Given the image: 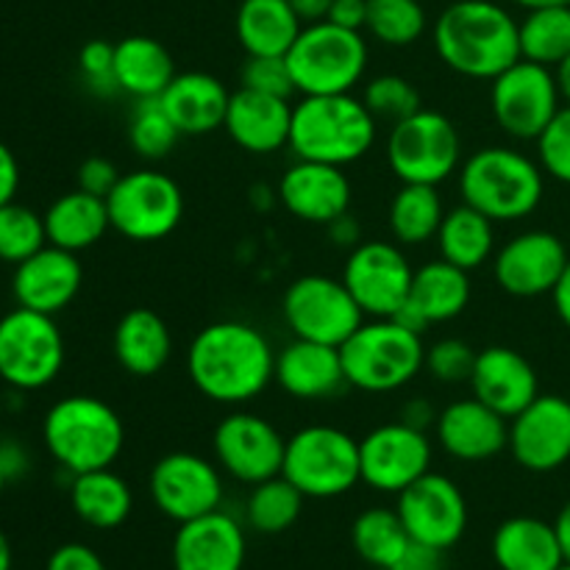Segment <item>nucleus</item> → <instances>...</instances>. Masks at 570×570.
Segmentation results:
<instances>
[{
    "label": "nucleus",
    "instance_id": "1",
    "mask_svg": "<svg viewBox=\"0 0 570 570\" xmlns=\"http://www.w3.org/2000/svg\"><path fill=\"white\" fill-rule=\"evenodd\" d=\"M187 376L193 387L215 404H248L273 384L276 351L250 323H209L189 343Z\"/></svg>",
    "mask_w": 570,
    "mask_h": 570
},
{
    "label": "nucleus",
    "instance_id": "2",
    "mask_svg": "<svg viewBox=\"0 0 570 570\" xmlns=\"http://www.w3.org/2000/svg\"><path fill=\"white\" fill-rule=\"evenodd\" d=\"M432 42L449 70L493 81L521 59L518 22L493 0H456L434 20Z\"/></svg>",
    "mask_w": 570,
    "mask_h": 570
},
{
    "label": "nucleus",
    "instance_id": "3",
    "mask_svg": "<svg viewBox=\"0 0 570 570\" xmlns=\"http://www.w3.org/2000/svg\"><path fill=\"white\" fill-rule=\"evenodd\" d=\"M376 122L362 98L351 92L301 95L293 106L289 150L306 161L348 167L373 150Z\"/></svg>",
    "mask_w": 570,
    "mask_h": 570
},
{
    "label": "nucleus",
    "instance_id": "4",
    "mask_svg": "<svg viewBox=\"0 0 570 570\" xmlns=\"http://www.w3.org/2000/svg\"><path fill=\"white\" fill-rule=\"evenodd\" d=\"M543 193L540 161L504 145L473 150L460 167L462 204L479 209L493 223L523 220L538 212Z\"/></svg>",
    "mask_w": 570,
    "mask_h": 570
},
{
    "label": "nucleus",
    "instance_id": "5",
    "mask_svg": "<svg viewBox=\"0 0 570 570\" xmlns=\"http://www.w3.org/2000/svg\"><path fill=\"white\" fill-rule=\"evenodd\" d=\"M48 454L72 476L111 468L126 443L120 415L95 395H67L56 401L42 421Z\"/></svg>",
    "mask_w": 570,
    "mask_h": 570
},
{
    "label": "nucleus",
    "instance_id": "6",
    "mask_svg": "<svg viewBox=\"0 0 570 570\" xmlns=\"http://www.w3.org/2000/svg\"><path fill=\"white\" fill-rule=\"evenodd\" d=\"M340 356L348 387L362 393H395L423 371L426 345L423 334L395 317H373L340 345Z\"/></svg>",
    "mask_w": 570,
    "mask_h": 570
},
{
    "label": "nucleus",
    "instance_id": "7",
    "mask_svg": "<svg viewBox=\"0 0 570 570\" xmlns=\"http://www.w3.org/2000/svg\"><path fill=\"white\" fill-rule=\"evenodd\" d=\"M301 95H343L362 81L367 70V42L362 31H348L321 20L304 26L284 56Z\"/></svg>",
    "mask_w": 570,
    "mask_h": 570
},
{
    "label": "nucleus",
    "instance_id": "8",
    "mask_svg": "<svg viewBox=\"0 0 570 570\" xmlns=\"http://www.w3.org/2000/svg\"><path fill=\"white\" fill-rule=\"evenodd\" d=\"M387 167L401 184L440 187L462 167V137L451 117L423 106L406 120L390 126Z\"/></svg>",
    "mask_w": 570,
    "mask_h": 570
},
{
    "label": "nucleus",
    "instance_id": "9",
    "mask_svg": "<svg viewBox=\"0 0 570 570\" xmlns=\"http://www.w3.org/2000/svg\"><path fill=\"white\" fill-rule=\"evenodd\" d=\"M282 476L306 499H337L362 482L360 440L337 426H306L287 440Z\"/></svg>",
    "mask_w": 570,
    "mask_h": 570
},
{
    "label": "nucleus",
    "instance_id": "10",
    "mask_svg": "<svg viewBox=\"0 0 570 570\" xmlns=\"http://www.w3.org/2000/svg\"><path fill=\"white\" fill-rule=\"evenodd\" d=\"M65 367V337L53 315L17 306L0 317V379L20 393L48 387Z\"/></svg>",
    "mask_w": 570,
    "mask_h": 570
},
{
    "label": "nucleus",
    "instance_id": "11",
    "mask_svg": "<svg viewBox=\"0 0 570 570\" xmlns=\"http://www.w3.org/2000/svg\"><path fill=\"white\" fill-rule=\"evenodd\" d=\"M109 220L131 243H159L170 237L184 217V193L167 173L134 170L120 176L109 198Z\"/></svg>",
    "mask_w": 570,
    "mask_h": 570
},
{
    "label": "nucleus",
    "instance_id": "12",
    "mask_svg": "<svg viewBox=\"0 0 570 570\" xmlns=\"http://www.w3.org/2000/svg\"><path fill=\"white\" fill-rule=\"evenodd\" d=\"M282 315L293 337L340 345L365 323V312L348 293L343 278L309 273L295 278L282 298Z\"/></svg>",
    "mask_w": 570,
    "mask_h": 570
},
{
    "label": "nucleus",
    "instance_id": "13",
    "mask_svg": "<svg viewBox=\"0 0 570 570\" xmlns=\"http://www.w3.org/2000/svg\"><path fill=\"white\" fill-rule=\"evenodd\" d=\"M560 100L554 70L529 59H518L510 70L495 76L490 87V111L495 126L521 142L538 139L549 128L562 109Z\"/></svg>",
    "mask_w": 570,
    "mask_h": 570
},
{
    "label": "nucleus",
    "instance_id": "14",
    "mask_svg": "<svg viewBox=\"0 0 570 570\" xmlns=\"http://www.w3.org/2000/svg\"><path fill=\"white\" fill-rule=\"evenodd\" d=\"M415 267L399 243L367 239L351 248L343 267V284L365 317H395L406 304Z\"/></svg>",
    "mask_w": 570,
    "mask_h": 570
},
{
    "label": "nucleus",
    "instance_id": "15",
    "mask_svg": "<svg viewBox=\"0 0 570 570\" xmlns=\"http://www.w3.org/2000/svg\"><path fill=\"white\" fill-rule=\"evenodd\" d=\"M148 490L161 515L176 523L195 521V518L220 510V465L193 451H173L154 465Z\"/></svg>",
    "mask_w": 570,
    "mask_h": 570
},
{
    "label": "nucleus",
    "instance_id": "16",
    "mask_svg": "<svg viewBox=\"0 0 570 570\" xmlns=\"http://www.w3.org/2000/svg\"><path fill=\"white\" fill-rule=\"evenodd\" d=\"M432 456L426 432L404 421L384 423L360 440V476L376 493L399 495L432 471Z\"/></svg>",
    "mask_w": 570,
    "mask_h": 570
},
{
    "label": "nucleus",
    "instance_id": "17",
    "mask_svg": "<svg viewBox=\"0 0 570 570\" xmlns=\"http://www.w3.org/2000/svg\"><path fill=\"white\" fill-rule=\"evenodd\" d=\"M212 451L220 471L243 484H259L282 476L287 440L265 417L254 412H232L217 423L212 434Z\"/></svg>",
    "mask_w": 570,
    "mask_h": 570
},
{
    "label": "nucleus",
    "instance_id": "18",
    "mask_svg": "<svg viewBox=\"0 0 570 570\" xmlns=\"http://www.w3.org/2000/svg\"><path fill=\"white\" fill-rule=\"evenodd\" d=\"M395 512L404 521L412 540L432 549L449 551L468 529V501L460 484L443 473H432L412 482L399 493Z\"/></svg>",
    "mask_w": 570,
    "mask_h": 570
},
{
    "label": "nucleus",
    "instance_id": "19",
    "mask_svg": "<svg viewBox=\"0 0 570 570\" xmlns=\"http://www.w3.org/2000/svg\"><path fill=\"white\" fill-rule=\"evenodd\" d=\"M568 262V245L557 234L534 228L501 245L493 259V276L507 295L538 298L554 293Z\"/></svg>",
    "mask_w": 570,
    "mask_h": 570
},
{
    "label": "nucleus",
    "instance_id": "20",
    "mask_svg": "<svg viewBox=\"0 0 570 570\" xmlns=\"http://www.w3.org/2000/svg\"><path fill=\"white\" fill-rule=\"evenodd\" d=\"M510 454L532 473H551L570 460V401L540 393L510 421Z\"/></svg>",
    "mask_w": 570,
    "mask_h": 570
},
{
    "label": "nucleus",
    "instance_id": "21",
    "mask_svg": "<svg viewBox=\"0 0 570 570\" xmlns=\"http://www.w3.org/2000/svg\"><path fill=\"white\" fill-rule=\"evenodd\" d=\"M351 195L354 187L343 167L326 161L298 159L278 181V200L284 209L312 226H328L351 212Z\"/></svg>",
    "mask_w": 570,
    "mask_h": 570
},
{
    "label": "nucleus",
    "instance_id": "22",
    "mask_svg": "<svg viewBox=\"0 0 570 570\" xmlns=\"http://www.w3.org/2000/svg\"><path fill=\"white\" fill-rule=\"evenodd\" d=\"M81 282L83 271L78 256L48 243L26 262L14 265L11 293H14L17 306L56 317L76 301Z\"/></svg>",
    "mask_w": 570,
    "mask_h": 570
},
{
    "label": "nucleus",
    "instance_id": "23",
    "mask_svg": "<svg viewBox=\"0 0 570 570\" xmlns=\"http://www.w3.org/2000/svg\"><path fill=\"white\" fill-rule=\"evenodd\" d=\"M473 399L488 404L507 421L527 410L540 395L538 371L532 362L515 348L507 345H490V348L476 351V365H473L471 379Z\"/></svg>",
    "mask_w": 570,
    "mask_h": 570
},
{
    "label": "nucleus",
    "instance_id": "24",
    "mask_svg": "<svg viewBox=\"0 0 570 570\" xmlns=\"http://www.w3.org/2000/svg\"><path fill=\"white\" fill-rule=\"evenodd\" d=\"M471 304V273L445 259L426 262L412 276V289L395 321L423 334L429 326L460 317Z\"/></svg>",
    "mask_w": 570,
    "mask_h": 570
},
{
    "label": "nucleus",
    "instance_id": "25",
    "mask_svg": "<svg viewBox=\"0 0 570 570\" xmlns=\"http://www.w3.org/2000/svg\"><path fill=\"white\" fill-rule=\"evenodd\" d=\"M434 432L445 454L460 462H488L510 445V421L479 399H462L445 406Z\"/></svg>",
    "mask_w": 570,
    "mask_h": 570
},
{
    "label": "nucleus",
    "instance_id": "26",
    "mask_svg": "<svg viewBox=\"0 0 570 570\" xmlns=\"http://www.w3.org/2000/svg\"><path fill=\"white\" fill-rule=\"evenodd\" d=\"M245 534L228 512L215 510L195 521L178 523L173 540L176 570H243Z\"/></svg>",
    "mask_w": 570,
    "mask_h": 570
},
{
    "label": "nucleus",
    "instance_id": "27",
    "mask_svg": "<svg viewBox=\"0 0 570 570\" xmlns=\"http://www.w3.org/2000/svg\"><path fill=\"white\" fill-rule=\"evenodd\" d=\"M273 382L298 401H326L348 387L340 348L298 337L276 354Z\"/></svg>",
    "mask_w": 570,
    "mask_h": 570
},
{
    "label": "nucleus",
    "instance_id": "28",
    "mask_svg": "<svg viewBox=\"0 0 570 570\" xmlns=\"http://www.w3.org/2000/svg\"><path fill=\"white\" fill-rule=\"evenodd\" d=\"M223 128L234 145L256 156L276 154L289 145V128H293V106L284 98L243 89L232 92L228 100L226 122Z\"/></svg>",
    "mask_w": 570,
    "mask_h": 570
},
{
    "label": "nucleus",
    "instance_id": "29",
    "mask_svg": "<svg viewBox=\"0 0 570 570\" xmlns=\"http://www.w3.org/2000/svg\"><path fill=\"white\" fill-rule=\"evenodd\" d=\"M159 100L181 137H204L223 128L232 92L212 72L193 70L178 72Z\"/></svg>",
    "mask_w": 570,
    "mask_h": 570
},
{
    "label": "nucleus",
    "instance_id": "30",
    "mask_svg": "<svg viewBox=\"0 0 570 570\" xmlns=\"http://www.w3.org/2000/svg\"><path fill=\"white\" fill-rule=\"evenodd\" d=\"M117 365L137 379H150L165 371L173 356V334L165 317L154 309H128L117 321L115 337H111Z\"/></svg>",
    "mask_w": 570,
    "mask_h": 570
},
{
    "label": "nucleus",
    "instance_id": "31",
    "mask_svg": "<svg viewBox=\"0 0 570 570\" xmlns=\"http://www.w3.org/2000/svg\"><path fill=\"white\" fill-rule=\"evenodd\" d=\"M493 560L501 570H557L566 554L554 523L518 515L495 529Z\"/></svg>",
    "mask_w": 570,
    "mask_h": 570
},
{
    "label": "nucleus",
    "instance_id": "32",
    "mask_svg": "<svg viewBox=\"0 0 570 570\" xmlns=\"http://www.w3.org/2000/svg\"><path fill=\"white\" fill-rule=\"evenodd\" d=\"M176 76V61L159 39L126 37L115 45V81L122 95L134 100L161 98Z\"/></svg>",
    "mask_w": 570,
    "mask_h": 570
},
{
    "label": "nucleus",
    "instance_id": "33",
    "mask_svg": "<svg viewBox=\"0 0 570 570\" xmlns=\"http://www.w3.org/2000/svg\"><path fill=\"white\" fill-rule=\"evenodd\" d=\"M42 217L48 243L56 248L72 250V254L98 245L111 228L106 198L89 195L83 189H72V193L56 198Z\"/></svg>",
    "mask_w": 570,
    "mask_h": 570
},
{
    "label": "nucleus",
    "instance_id": "34",
    "mask_svg": "<svg viewBox=\"0 0 570 570\" xmlns=\"http://www.w3.org/2000/svg\"><path fill=\"white\" fill-rule=\"evenodd\" d=\"M234 28L248 56H287L304 22L289 0H243Z\"/></svg>",
    "mask_w": 570,
    "mask_h": 570
},
{
    "label": "nucleus",
    "instance_id": "35",
    "mask_svg": "<svg viewBox=\"0 0 570 570\" xmlns=\"http://www.w3.org/2000/svg\"><path fill=\"white\" fill-rule=\"evenodd\" d=\"M70 504L78 521L100 529V532H109L128 521L134 510V495L120 473H115L111 468H100V471L72 476Z\"/></svg>",
    "mask_w": 570,
    "mask_h": 570
},
{
    "label": "nucleus",
    "instance_id": "36",
    "mask_svg": "<svg viewBox=\"0 0 570 570\" xmlns=\"http://www.w3.org/2000/svg\"><path fill=\"white\" fill-rule=\"evenodd\" d=\"M434 239H438L440 259L471 273L493 256L495 223L473 206L460 204L445 212L443 226Z\"/></svg>",
    "mask_w": 570,
    "mask_h": 570
},
{
    "label": "nucleus",
    "instance_id": "37",
    "mask_svg": "<svg viewBox=\"0 0 570 570\" xmlns=\"http://www.w3.org/2000/svg\"><path fill=\"white\" fill-rule=\"evenodd\" d=\"M443 195L432 184H401L387 209L390 234L399 245H423L443 226Z\"/></svg>",
    "mask_w": 570,
    "mask_h": 570
},
{
    "label": "nucleus",
    "instance_id": "38",
    "mask_svg": "<svg viewBox=\"0 0 570 570\" xmlns=\"http://www.w3.org/2000/svg\"><path fill=\"white\" fill-rule=\"evenodd\" d=\"M351 543L367 566L390 570L412 543V538L399 512L387 507H371L351 527Z\"/></svg>",
    "mask_w": 570,
    "mask_h": 570
},
{
    "label": "nucleus",
    "instance_id": "39",
    "mask_svg": "<svg viewBox=\"0 0 570 570\" xmlns=\"http://www.w3.org/2000/svg\"><path fill=\"white\" fill-rule=\"evenodd\" d=\"M521 59L543 67H557L570 56V6L529 9L518 22Z\"/></svg>",
    "mask_w": 570,
    "mask_h": 570
},
{
    "label": "nucleus",
    "instance_id": "40",
    "mask_svg": "<svg viewBox=\"0 0 570 570\" xmlns=\"http://www.w3.org/2000/svg\"><path fill=\"white\" fill-rule=\"evenodd\" d=\"M306 495L287 482L284 476H273L267 482L254 484L245 504L248 527L259 534H282L301 518Z\"/></svg>",
    "mask_w": 570,
    "mask_h": 570
},
{
    "label": "nucleus",
    "instance_id": "41",
    "mask_svg": "<svg viewBox=\"0 0 570 570\" xmlns=\"http://www.w3.org/2000/svg\"><path fill=\"white\" fill-rule=\"evenodd\" d=\"M426 22L421 0H367V33L390 48L415 45L426 31Z\"/></svg>",
    "mask_w": 570,
    "mask_h": 570
},
{
    "label": "nucleus",
    "instance_id": "42",
    "mask_svg": "<svg viewBox=\"0 0 570 570\" xmlns=\"http://www.w3.org/2000/svg\"><path fill=\"white\" fill-rule=\"evenodd\" d=\"M178 139H181V131L170 120L159 98L137 100L131 120H128V142L142 159H165L176 148Z\"/></svg>",
    "mask_w": 570,
    "mask_h": 570
},
{
    "label": "nucleus",
    "instance_id": "43",
    "mask_svg": "<svg viewBox=\"0 0 570 570\" xmlns=\"http://www.w3.org/2000/svg\"><path fill=\"white\" fill-rule=\"evenodd\" d=\"M45 245H48V232L42 215L17 200L0 206V262L20 265Z\"/></svg>",
    "mask_w": 570,
    "mask_h": 570
},
{
    "label": "nucleus",
    "instance_id": "44",
    "mask_svg": "<svg viewBox=\"0 0 570 570\" xmlns=\"http://www.w3.org/2000/svg\"><path fill=\"white\" fill-rule=\"evenodd\" d=\"M362 104L371 109L376 120L390 122V126L423 109V98L415 83L404 76H395V72L371 78L365 92H362Z\"/></svg>",
    "mask_w": 570,
    "mask_h": 570
},
{
    "label": "nucleus",
    "instance_id": "45",
    "mask_svg": "<svg viewBox=\"0 0 570 570\" xmlns=\"http://www.w3.org/2000/svg\"><path fill=\"white\" fill-rule=\"evenodd\" d=\"M476 365V351L465 343V340L445 337L438 340L434 345L426 348V371L432 373V379L443 384H460L468 382Z\"/></svg>",
    "mask_w": 570,
    "mask_h": 570
},
{
    "label": "nucleus",
    "instance_id": "46",
    "mask_svg": "<svg viewBox=\"0 0 570 570\" xmlns=\"http://www.w3.org/2000/svg\"><path fill=\"white\" fill-rule=\"evenodd\" d=\"M538 159L543 173L570 187V106H562L538 139Z\"/></svg>",
    "mask_w": 570,
    "mask_h": 570
},
{
    "label": "nucleus",
    "instance_id": "47",
    "mask_svg": "<svg viewBox=\"0 0 570 570\" xmlns=\"http://www.w3.org/2000/svg\"><path fill=\"white\" fill-rule=\"evenodd\" d=\"M239 81H243V89L273 95V98L289 100L295 92L293 76H289L284 56H248V61L239 70Z\"/></svg>",
    "mask_w": 570,
    "mask_h": 570
},
{
    "label": "nucleus",
    "instance_id": "48",
    "mask_svg": "<svg viewBox=\"0 0 570 570\" xmlns=\"http://www.w3.org/2000/svg\"><path fill=\"white\" fill-rule=\"evenodd\" d=\"M78 70H81V78L92 92H120L115 81V45H109L106 39H92L78 50Z\"/></svg>",
    "mask_w": 570,
    "mask_h": 570
},
{
    "label": "nucleus",
    "instance_id": "49",
    "mask_svg": "<svg viewBox=\"0 0 570 570\" xmlns=\"http://www.w3.org/2000/svg\"><path fill=\"white\" fill-rule=\"evenodd\" d=\"M78 189L89 195H98V198H109L111 189L120 181V173H117L115 161L106 159V156H89L78 165Z\"/></svg>",
    "mask_w": 570,
    "mask_h": 570
},
{
    "label": "nucleus",
    "instance_id": "50",
    "mask_svg": "<svg viewBox=\"0 0 570 570\" xmlns=\"http://www.w3.org/2000/svg\"><path fill=\"white\" fill-rule=\"evenodd\" d=\"M45 570H106L104 560L95 549L83 543H65L50 554Z\"/></svg>",
    "mask_w": 570,
    "mask_h": 570
},
{
    "label": "nucleus",
    "instance_id": "51",
    "mask_svg": "<svg viewBox=\"0 0 570 570\" xmlns=\"http://www.w3.org/2000/svg\"><path fill=\"white\" fill-rule=\"evenodd\" d=\"M443 554L445 551L412 540L404 554L399 557V562L390 570H443Z\"/></svg>",
    "mask_w": 570,
    "mask_h": 570
},
{
    "label": "nucleus",
    "instance_id": "52",
    "mask_svg": "<svg viewBox=\"0 0 570 570\" xmlns=\"http://www.w3.org/2000/svg\"><path fill=\"white\" fill-rule=\"evenodd\" d=\"M326 20L348 31H362L367 22V0H334Z\"/></svg>",
    "mask_w": 570,
    "mask_h": 570
},
{
    "label": "nucleus",
    "instance_id": "53",
    "mask_svg": "<svg viewBox=\"0 0 570 570\" xmlns=\"http://www.w3.org/2000/svg\"><path fill=\"white\" fill-rule=\"evenodd\" d=\"M17 187H20V165H17V156L11 154L9 145L0 142V206L14 200Z\"/></svg>",
    "mask_w": 570,
    "mask_h": 570
},
{
    "label": "nucleus",
    "instance_id": "54",
    "mask_svg": "<svg viewBox=\"0 0 570 570\" xmlns=\"http://www.w3.org/2000/svg\"><path fill=\"white\" fill-rule=\"evenodd\" d=\"M326 228H328V237H332L334 245H340V248H356V245L362 243V228L351 212L340 215L337 220L328 223Z\"/></svg>",
    "mask_w": 570,
    "mask_h": 570
},
{
    "label": "nucleus",
    "instance_id": "55",
    "mask_svg": "<svg viewBox=\"0 0 570 570\" xmlns=\"http://www.w3.org/2000/svg\"><path fill=\"white\" fill-rule=\"evenodd\" d=\"M438 415L440 412H434V406L429 404V401L415 399L404 406V412H401V421H404L406 426L426 432L429 426H434V423H438Z\"/></svg>",
    "mask_w": 570,
    "mask_h": 570
},
{
    "label": "nucleus",
    "instance_id": "56",
    "mask_svg": "<svg viewBox=\"0 0 570 570\" xmlns=\"http://www.w3.org/2000/svg\"><path fill=\"white\" fill-rule=\"evenodd\" d=\"M332 3H334V0H289V6H293L295 14L301 17V22H304V26H309V22L326 20Z\"/></svg>",
    "mask_w": 570,
    "mask_h": 570
},
{
    "label": "nucleus",
    "instance_id": "57",
    "mask_svg": "<svg viewBox=\"0 0 570 570\" xmlns=\"http://www.w3.org/2000/svg\"><path fill=\"white\" fill-rule=\"evenodd\" d=\"M551 298H554V309H557V315H560V321L570 328V262H568L566 273H562V278L557 282Z\"/></svg>",
    "mask_w": 570,
    "mask_h": 570
},
{
    "label": "nucleus",
    "instance_id": "58",
    "mask_svg": "<svg viewBox=\"0 0 570 570\" xmlns=\"http://www.w3.org/2000/svg\"><path fill=\"white\" fill-rule=\"evenodd\" d=\"M0 468H3L6 476H9L11 482L17 473L26 471V456H22V451L17 449V445H3V449H0Z\"/></svg>",
    "mask_w": 570,
    "mask_h": 570
},
{
    "label": "nucleus",
    "instance_id": "59",
    "mask_svg": "<svg viewBox=\"0 0 570 570\" xmlns=\"http://www.w3.org/2000/svg\"><path fill=\"white\" fill-rule=\"evenodd\" d=\"M554 529H557V538H560V546H562V554H566V562H570V501H568L566 507H562L560 515H557Z\"/></svg>",
    "mask_w": 570,
    "mask_h": 570
},
{
    "label": "nucleus",
    "instance_id": "60",
    "mask_svg": "<svg viewBox=\"0 0 570 570\" xmlns=\"http://www.w3.org/2000/svg\"><path fill=\"white\" fill-rule=\"evenodd\" d=\"M554 76H557V87H560L562 100L570 106V56L554 67Z\"/></svg>",
    "mask_w": 570,
    "mask_h": 570
},
{
    "label": "nucleus",
    "instance_id": "61",
    "mask_svg": "<svg viewBox=\"0 0 570 570\" xmlns=\"http://www.w3.org/2000/svg\"><path fill=\"white\" fill-rule=\"evenodd\" d=\"M512 3L523 6V9H543V6H570V0H512Z\"/></svg>",
    "mask_w": 570,
    "mask_h": 570
},
{
    "label": "nucleus",
    "instance_id": "62",
    "mask_svg": "<svg viewBox=\"0 0 570 570\" xmlns=\"http://www.w3.org/2000/svg\"><path fill=\"white\" fill-rule=\"evenodd\" d=\"M0 570H11V546L3 532H0Z\"/></svg>",
    "mask_w": 570,
    "mask_h": 570
},
{
    "label": "nucleus",
    "instance_id": "63",
    "mask_svg": "<svg viewBox=\"0 0 570 570\" xmlns=\"http://www.w3.org/2000/svg\"><path fill=\"white\" fill-rule=\"evenodd\" d=\"M6 484H9V476H6V471H3V468H0V499H3Z\"/></svg>",
    "mask_w": 570,
    "mask_h": 570
},
{
    "label": "nucleus",
    "instance_id": "64",
    "mask_svg": "<svg viewBox=\"0 0 570 570\" xmlns=\"http://www.w3.org/2000/svg\"><path fill=\"white\" fill-rule=\"evenodd\" d=\"M557 570H570V562H562V566L557 568Z\"/></svg>",
    "mask_w": 570,
    "mask_h": 570
}]
</instances>
